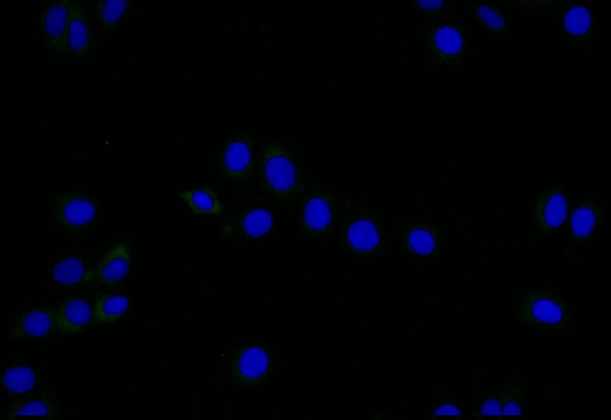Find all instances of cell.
<instances>
[{
	"mask_svg": "<svg viewBox=\"0 0 611 420\" xmlns=\"http://www.w3.org/2000/svg\"><path fill=\"white\" fill-rule=\"evenodd\" d=\"M259 174L263 191L277 202L294 204L306 192V178L298 156L279 140L262 142Z\"/></svg>",
	"mask_w": 611,
	"mask_h": 420,
	"instance_id": "cell-1",
	"label": "cell"
},
{
	"mask_svg": "<svg viewBox=\"0 0 611 420\" xmlns=\"http://www.w3.org/2000/svg\"><path fill=\"white\" fill-rule=\"evenodd\" d=\"M340 243L343 251L355 259L382 258L390 252V232L381 213L352 206L341 218Z\"/></svg>",
	"mask_w": 611,
	"mask_h": 420,
	"instance_id": "cell-2",
	"label": "cell"
},
{
	"mask_svg": "<svg viewBox=\"0 0 611 420\" xmlns=\"http://www.w3.org/2000/svg\"><path fill=\"white\" fill-rule=\"evenodd\" d=\"M471 24L461 17L430 20L424 33L426 59L437 68H461L473 53Z\"/></svg>",
	"mask_w": 611,
	"mask_h": 420,
	"instance_id": "cell-3",
	"label": "cell"
},
{
	"mask_svg": "<svg viewBox=\"0 0 611 420\" xmlns=\"http://www.w3.org/2000/svg\"><path fill=\"white\" fill-rule=\"evenodd\" d=\"M277 371L273 345L264 340H247L229 355V381L241 389L253 390L270 383Z\"/></svg>",
	"mask_w": 611,
	"mask_h": 420,
	"instance_id": "cell-4",
	"label": "cell"
},
{
	"mask_svg": "<svg viewBox=\"0 0 611 420\" xmlns=\"http://www.w3.org/2000/svg\"><path fill=\"white\" fill-rule=\"evenodd\" d=\"M517 316L523 325L551 336L570 332L575 325L572 309L565 300L542 288L524 292Z\"/></svg>",
	"mask_w": 611,
	"mask_h": 420,
	"instance_id": "cell-5",
	"label": "cell"
},
{
	"mask_svg": "<svg viewBox=\"0 0 611 420\" xmlns=\"http://www.w3.org/2000/svg\"><path fill=\"white\" fill-rule=\"evenodd\" d=\"M340 210L337 198L325 186L307 187L298 213L301 232L314 239L328 236L336 229Z\"/></svg>",
	"mask_w": 611,
	"mask_h": 420,
	"instance_id": "cell-6",
	"label": "cell"
},
{
	"mask_svg": "<svg viewBox=\"0 0 611 420\" xmlns=\"http://www.w3.org/2000/svg\"><path fill=\"white\" fill-rule=\"evenodd\" d=\"M49 214L57 228L69 234H78L96 223L98 205L88 193L66 191L51 195Z\"/></svg>",
	"mask_w": 611,
	"mask_h": 420,
	"instance_id": "cell-7",
	"label": "cell"
},
{
	"mask_svg": "<svg viewBox=\"0 0 611 420\" xmlns=\"http://www.w3.org/2000/svg\"><path fill=\"white\" fill-rule=\"evenodd\" d=\"M276 225L273 206L263 198H254L229 218L224 235L241 243H259L268 238Z\"/></svg>",
	"mask_w": 611,
	"mask_h": 420,
	"instance_id": "cell-8",
	"label": "cell"
},
{
	"mask_svg": "<svg viewBox=\"0 0 611 420\" xmlns=\"http://www.w3.org/2000/svg\"><path fill=\"white\" fill-rule=\"evenodd\" d=\"M217 170L227 182L245 185L253 178L256 168V152L251 134L238 132L222 145L216 159Z\"/></svg>",
	"mask_w": 611,
	"mask_h": 420,
	"instance_id": "cell-9",
	"label": "cell"
},
{
	"mask_svg": "<svg viewBox=\"0 0 611 420\" xmlns=\"http://www.w3.org/2000/svg\"><path fill=\"white\" fill-rule=\"evenodd\" d=\"M569 210L568 191L561 185H555L542 192L532 213L535 239L553 235L565 223Z\"/></svg>",
	"mask_w": 611,
	"mask_h": 420,
	"instance_id": "cell-10",
	"label": "cell"
},
{
	"mask_svg": "<svg viewBox=\"0 0 611 420\" xmlns=\"http://www.w3.org/2000/svg\"><path fill=\"white\" fill-rule=\"evenodd\" d=\"M554 17L564 40L572 45H584L593 38L597 12L591 2L564 0Z\"/></svg>",
	"mask_w": 611,
	"mask_h": 420,
	"instance_id": "cell-11",
	"label": "cell"
},
{
	"mask_svg": "<svg viewBox=\"0 0 611 420\" xmlns=\"http://www.w3.org/2000/svg\"><path fill=\"white\" fill-rule=\"evenodd\" d=\"M78 3L72 0H52L41 11L40 28L44 45L53 54L66 57L65 39L69 21Z\"/></svg>",
	"mask_w": 611,
	"mask_h": 420,
	"instance_id": "cell-12",
	"label": "cell"
},
{
	"mask_svg": "<svg viewBox=\"0 0 611 420\" xmlns=\"http://www.w3.org/2000/svg\"><path fill=\"white\" fill-rule=\"evenodd\" d=\"M408 255L419 262L432 261L441 251V229L425 219L410 221L401 231Z\"/></svg>",
	"mask_w": 611,
	"mask_h": 420,
	"instance_id": "cell-13",
	"label": "cell"
},
{
	"mask_svg": "<svg viewBox=\"0 0 611 420\" xmlns=\"http://www.w3.org/2000/svg\"><path fill=\"white\" fill-rule=\"evenodd\" d=\"M603 207L593 200H586L573 209L570 217L569 234L573 248H583L591 244L603 224Z\"/></svg>",
	"mask_w": 611,
	"mask_h": 420,
	"instance_id": "cell-14",
	"label": "cell"
},
{
	"mask_svg": "<svg viewBox=\"0 0 611 420\" xmlns=\"http://www.w3.org/2000/svg\"><path fill=\"white\" fill-rule=\"evenodd\" d=\"M473 24L482 32L491 36H512L514 18L507 15L505 8L498 2H470L465 4Z\"/></svg>",
	"mask_w": 611,
	"mask_h": 420,
	"instance_id": "cell-15",
	"label": "cell"
},
{
	"mask_svg": "<svg viewBox=\"0 0 611 420\" xmlns=\"http://www.w3.org/2000/svg\"><path fill=\"white\" fill-rule=\"evenodd\" d=\"M60 401L57 396L50 392L29 394L18 398L7 407L5 415L8 420L58 419Z\"/></svg>",
	"mask_w": 611,
	"mask_h": 420,
	"instance_id": "cell-16",
	"label": "cell"
},
{
	"mask_svg": "<svg viewBox=\"0 0 611 420\" xmlns=\"http://www.w3.org/2000/svg\"><path fill=\"white\" fill-rule=\"evenodd\" d=\"M55 331V316L45 306H36L20 315L12 324L10 336L20 341H37L48 338Z\"/></svg>",
	"mask_w": 611,
	"mask_h": 420,
	"instance_id": "cell-17",
	"label": "cell"
},
{
	"mask_svg": "<svg viewBox=\"0 0 611 420\" xmlns=\"http://www.w3.org/2000/svg\"><path fill=\"white\" fill-rule=\"evenodd\" d=\"M132 267V249L128 242H120L109 249L95 269V279L106 287L123 283Z\"/></svg>",
	"mask_w": 611,
	"mask_h": 420,
	"instance_id": "cell-18",
	"label": "cell"
},
{
	"mask_svg": "<svg viewBox=\"0 0 611 420\" xmlns=\"http://www.w3.org/2000/svg\"><path fill=\"white\" fill-rule=\"evenodd\" d=\"M54 316L55 331L75 335L90 325L93 320V310L84 297L75 295L61 300Z\"/></svg>",
	"mask_w": 611,
	"mask_h": 420,
	"instance_id": "cell-19",
	"label": "cell"
},
{
	"mask_svg": "<svg viewBox=\"0 0 611 420\" xmlns=\"http://www.w3.org/2000/svg\"><path fill=\"white\" fill-rule=\"evenodd\" d=\"M40 382L36 369L25 362H17L6 365L0 374V387L8 395L21 398L35 391Z\"/></svg>",
	"mask_w": 611,
	"mask_h": 420,
	"instance_id": "cell-20",
	"label": "cell"
},
{
	"mask_svg": "<svg viewBox=\"0 0 611 420\" xmlns=\"http://www.w3.org/2000/svg\"><path fill=\"white\" fill-rule=\"evenodd\" d=\"M93 41L91 23L83 8L78 4L68 25L65 39L66 56L84 58L89 54Z\"/></svg>",
	"mask_w": 611,
	"mask_h": 420,
	"instance_id": "cell-21",
	"label": "cell"
},
{
	"mask_svg": "<svg viewBox=\"0 0 611 420\" xmlns=\"http://www.w3.org/2000/svg\"><path fill=\"white\" fill-rule=\"evenodd\" d=\"M95 277L92 269L79 257H67L55 263L50 270V280L62 288H74L90 283Z\"/></svg>",
	"mask_w": 611,
	"mask_h": 420,
	"instance_id": "cell-22",
	"label": "cell"
},
{
	"mask_svg": "<svg viewBox=\"0 0 611 420\" xmlns=\"http://www.w3.org/2000/svg\"><path fill=\"white\" fill-rule=\"evenodd\" d=\"M127 296L116 293L97 295L93 306V321L97 325H113L122 321L130 312Z\"/></svg>",
	"mask_w": 611,
	"mask_h": 420,
	"instance_id": "cell-23",
	"label": "cell"
},
{
	"mask_svg": "<svg viewBox=\"0 0 611 420\" xmlns=\"http://www.w3.org/2000/svg\"><path fill=\"white\" fill-rule=\"evenodd\" d=\"M425 414L429 420H467L469 407L452 393L434 387L432 402Z\"/></svg>",
	"mask_w": 611,
	"mask_h": 420,
	"instance_id": "cell-24",
	"label": "cell"
},
{
	"mask_svg": "<svg viewBox=\"0 0 611 420\" xmlns=\"http://www.w3.org/2000/svg\"><path fill=\"white\" fill-rule=\"evenodd\" d=\"M178 196L196 215L219 217L225 211L224 203L221 202L216 190L211 187L183 190Z\"/></svg>",
	"mask_w": 611,
	"mask_h": 420,
	"instance_id": "cell-25",
	"label": "cell"
},
{
	"mask_svg": "<svg viewBox=\"0 0 611 420\" xmlns=\"http://www.w3.org/2000/svg\"><path fill=\"white\" fill-rule=\"evenodd\" d=\"M497 392L502 405V420L525 419L521 378L507 377L504 385L497 389Z\"/></svg>",
	"mask_w": 611,
	"mask_h": 420,
	"instance_id": "cell-26",
	"label": "cell"
},
{
	"mask_svg": "<svg viewBox=\"0 0 611 420\" xmlns=\"http://www.w3.org/2000/svg\"><path fill=\"white\" fill-rule=\"evenodd\" d=\"M133 4L131 0H100L95 8L99 27L105 32H114Z\"/></svg>",
	"mask_w": 611,
	"mask_h": 420,
	"instance_id": "cell-27",
	"label": "cell"
},
{
	"mask_svg": "<svg viewBox=\"0 0 611 420\" xmlns=\"http://www.w3.org/2000/svg\"><path fill=\"white\" fill-rule=\"evenodd\" d=\"M472 415L476 420H502V405L497 390L484 391L475 396Z\"/></svg>",
	"mask_w": 611,
	"mask_h": 420,
	"instance_id": "cell-28",
	"label": "cell"
},
{
	"mask_svg": "<svg viewBox=\"0 0 611 420\" xmlns=\"http://www.w3.org/2000/svg\"><path fill=\"white\" fill-rule=\"evenodd\" d=\"M409 6L429 21L451 18L454 13L451 0H413Z\"/></svg>",
	"mask_w": 611,
	"mask_h": 420,
	"instance_id": "cell-29",
	"label": "cell"
},
{
	"mask_svg": "<svg viewBox=\"0 0 611 420\" xmlns=\"http://www.w3.org/2000/svg\"><path fill=\"white\" fill-rule=\"evenodd\" d=\"M507 4L524 13L545 16L558 11L564 0H509Z\"/></svg>",
	"mask_w": 611,
	"mask_h": 420,
	"instance_id": "cell-30",
	"label": "cell"
}]
</instances>
